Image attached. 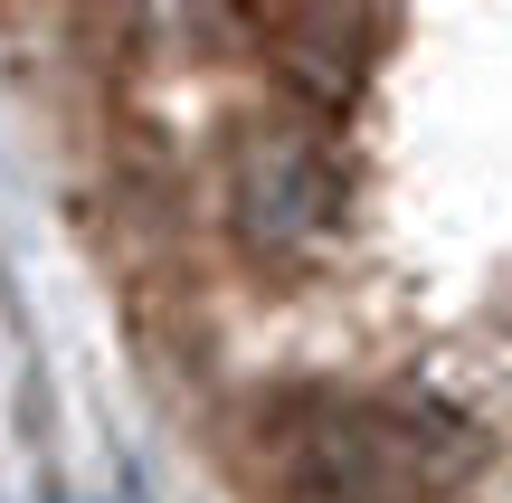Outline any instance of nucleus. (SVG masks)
I'll return each instance as SVG.
<instances>
[{"label":"nucleus","mask_w":512,"mask_h":503,"mask_svg":"<svg viewBox=\"0 0 512 503\" xmlns=\"http://www.w3.org/2000/svg\"><path fill=\"white\" fill-rule=\"evenodd\" d=\"M332 209H342V162H332V143L313 133V105L304 114H256V124L228 143V219H238V238L256 257H304L313 238L332 228Z\"/></svg>","instance_id":"f257e3e1"},{"label":"nucleus","mask_w":512,"mask_h":503,"mask_svg":"<svg viewBox=\"0 0 512 503\" xmlns=\"http://www.w3.org/2000/svg\"><path fill=\"white\" fill-rule=\"evenodd\" d=\"M389 38H399V0H266V57L313 114L351 105Z\"/></svg>","instance_id":"f03ea898"}]
</instances>
